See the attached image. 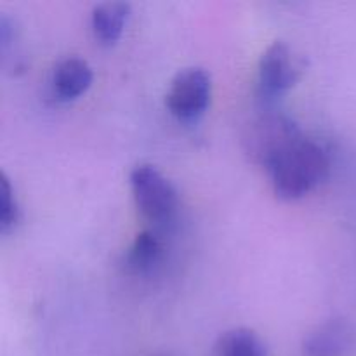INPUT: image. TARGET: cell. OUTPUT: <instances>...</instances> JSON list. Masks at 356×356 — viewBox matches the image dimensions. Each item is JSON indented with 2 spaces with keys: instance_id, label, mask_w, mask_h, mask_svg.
<instances>
[{
  "instance_id": "obj_4",
  "label": "cell",
  "mask_w": 356,
  "mask_h": 356,
  "mask_svg": "<svg viewBox=\"0 0 356 356\" xmlns=\"http://www.w3.org/2000/svg\"><path fill=\"white\" fill-rule=\"evenodd\" d=\"M305 61L285 42H273L257 66V92L266 104L284 96L301 79Z\"/></svg>"
},
{
  "instance_id": "obj_6",
  "label": "cell",
  "mask_w": 356,
  "mask_h": 356,
  "mask_svg": "<svg viewBox=\"0 0 356 356\" xmlns=\"http://www.w3.org/2000/svg\"><path fill=\"white\" fill-rule=\"evenodd\" d=\"M355 330L350 322L334 318L313 329L302 343L305 356H339L350 350Z\"/></svg>"
},
{
  "instance_id": "obj_1",
  "label": "cell",
  "mask_w": 356,
  "mask_h": 356,
  "mask_svg": "<svg viewBox=\"0 0 356 356\" xmlns=\"http://www.w3.org/2000/svg\"><path fill=\"white\" fill-rule=\"evenodd\" d=\"M329 153L306 134L278 153L266 167L273 190L287 200L309 193L329 176Z\"/></svg>"
},
{
  "instance_id": "obj_5",
  "label": "cell",
  "mask_w": 356,
  "mask_h": 356,
  "mask_svg": "<svg viewBox=\"0 0 356 356\" xmlns=\"http://www.w3.org/2000/svg\"><path fill=\"white\" fill-rule=\"evenodd\" d=\"M212 96L211 75L204 68L181 70L170 82L165 104L179 120H195L205 113Z\"/></svg>"
},
{
  "instance_id": "obj_2",
  "label": "cell",
  "mask_w": 356,
  "mask_h": 356,
  "mask_svg": "<svg viewBox=\"0 0 356 356\" xmlns=\"http://www.w3.org/2000/svg\"><path fill=\"white\" fill-rule=\"evenodd\" d=\"M305 132L287 113L264 108L249 122L243 132V148L247 155L266 169L271 160Z\"/></svg>"
},
{
  "instance_id": "obj_11",
  "label": "cell",
  "mask_w": 356,
  "mask_h": 356,
  "mask_svg": "<svg viewBox=\"0 0 356 356\" xmlns=\"http://www.w3.org/2000/svg\"><path fill=\"white\" fill-rule=\"evenodd\" d=\"M19 219V205H17L16 193L6 174L0 176V228L3 233L14 228Z\"/></svg>"
},
{
  "instance_id": "obj_7",
  "label": "cell",
  "mask_w": 356,
  "mask_h": 356,
  "mask_svg": "<svg viewBox=\"0 0 356 356\" xmlns=\"http://www.w3.org/2000/svg\"><path fill=\"white\" fill-rule=\"evenodd\" d=\"M52 90L61 101H73L92 83V68L80 58H66L52 72Z\"/></svg>"
},
{
  "instance_id": "obj_3",
  "label": "cell",
  "mask_w": 356,
  "mask_h": 356,
  "mask_svg": "<svg viewBox=\"0 0 356 356\" xmlns=\"http://www.w3.org/2000/svg\"><path fill=\"white\" fill-rule=\"evenodd\" d=\"M132 197L141 214L153 225H167L177 212V191L156 167L141 163L131 170Z\"/></svg>"
},
{
  "instance_id": "obj_10",
  "label": "cell",
  "mask_w": 356,
  "mask_h": 356,
  "mask_svg": "<svg viewBox=\"0 0 356 356\" xmlns=\"http://www.w3.org/2000/svg\"><path fill=\"white\" fill-rule=\"evenodd\" d=\"M216 356H266V348L254 330L240 327L221 336Z\"/></svg>"
},
{
  "instance_id": "obj_9",
  "label": "cell",
  "mask_w": 356,
  "mask_h": 356,
  "mask_svg": "<svg viewBox=\"0 0 356 356\" xmlns=\"http://www.w3.org/2000/svg\"><path fill=\"white\" fill-rule=\"evenodd\" d=\"M163 254L162 238L152 229L141 232L129 247L125 263L134 273H148L160 263Z\"/></svg>"
},
{
  "instance_id": "obj_8",
  "label": "cell",
  "mask_w": 356,
  "mask_h": 356,
  "mask_svg": "<svg viewBox=\"0 0 356 356\" xmlns=\"http://www.w3.org/2000/svg\"><path fill=\"white\" fill-rule=\"evenodd\" d=\"M131 16V6L124 2H104L94 7L90 16L94 37L104 45L118 42Z\"/></svg>"
}]
</instances>
